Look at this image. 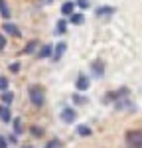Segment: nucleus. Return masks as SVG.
<instances>
[{
    "instance_id": "obj_1",
    "label": "nucleus",
    "mask_w": 142,
    "mask_h": 148,
    "mask_svg": "<svg viewBox=\"0 0 142 148\" xmlns=\"http://www.w3.org/2000/svg\"><path fill=\"white\" fill-rule=\"evenodd\" d=\"M28 97H30V103L34 105L36 109H42L44 103H46V89L42 85L34 83V85L28 87Z\"/></svg>"
},
{
    "instance_id": "obj_2",
    "label": "nucleus",
    "mask_w": 142,
    "mask_h": 148,
    "mask_svg": "<svg viewBox=\"0 0 142 148\" xmlns=\"http://www.w3.org/2000/svg\"><path fill=\"white\" fill-rule=\"evenodd\" d=\"M124 142L126 148H142V130H126Z\"/></svg>"
},
{
    "instance_id": "obj_3",
    "label": "nucleus",
    "mask_w": 142,
    "mask_h": 148,
    "mask_svg": "<svg viewBox=\"0 0 142 148\" xmlns=\"http://www.w3.org/2000/svg\"><path fill=\"white\" fill-rule=\"evenodd\" d=\"M130 95V89L128 87H120V89H117V91H109L103 97V103H117L120 101V99H124V97H128Z\"/></svg>"
},
{
    "instance_id": "obj_4",
    "label": "nucleus",
    "mask_w": 142,
    "mask_h": 148,
    "mask_svg": "<svg viewBox=\"0 0 142 148\" xmlns=\"http://www.w3.org/2000/svg\"><path fill=\"white\" fill-rule=\"evenodd\" d=\"M91 73H93L95 79H103V75H105V61L103 59H95L91 63Z\"/></svg>"
},
{
    "instance_id": "obj_5",
    "label": "nucleus",
    "mask_w": 142,
    "mask_h": 148,
    "mask_svg": "<svg viewBox=\"0 0 142 148\" xmlns=\"http://www.w3.org/2000/svg\"><path fill=\"white\" fill-rule=\"evenodd\" d=\"M59 119H61L65 125H71V123H75V119H77V113H75V109H71V107H65V109H61V113H59Z\"/></svg>"
},
{
    "instance_id": "obj_6",
    "label": "nucleus",
    "mask_w": 142,
    "mask_h": 148,
    "mask_svg": "<svg viewBox=\"0 0 142 148\" xmlns=\"http://www.w3.org/2000/svg\"><path fill=\"white\" fill-rule=\"evenodd\" d=\"M89 87H91V79H89L85 73H79V77L75 81V89H77V91H87Z\"/></svg>"
},
{
    "instance_id": "obj_7",
    "label": "nucleus",
    "mask_w": 142,
    "mask_h": 148,
    "mask_svg": "<svg viewBox=\"0 0 142 148\" xmlns=\"http://www.w3.org/2000/svg\"><path fill=\"white\" fill-rule=\"evenodd\" d=\"M65 49H67V44H65V42H59L57 46H53V53H51V59H53V61H59V59L63 57V53H65Z\"/></svg>"
},
{
    "instance_id": "obj_8",
    "label": "nucleus",
    "mask_w": 142,
    "mask_h": 148,
    "mask_svg": "<svg viewBox=\"0 0 142 148\" xmlns=\"http://www.w3.org/2000/svg\"><path fill=\"white\" fill-rule=\"evenodd\" d=\"M115 12H117L115 6H99V8L95 10V16H97V18H105V16H113Z\"/></svg>"
},
{
    "instance_id": "obj_9",
    "label": "nucleus",
    "mask_w": 142,
    "mask_h": 148,
    "mask_svg": "<svg viewBox=\"0 0 142 148\" xmlns=\"http://www.w3.org/2000/svg\"><path fill=\"white\" fill-rule=\"evenodd\" d=\"M2 32H6L8 36H14V38H20V28H18L16 24H12V22L4 24V26H2Z\"/></svg>"
},
{
    "instance_id": "obj_10",
    "label": "nucleus",
    "mask_w": 142,
    "mask_h": 148,
    "mask_svg": "<svg viewBox=\"0 0 142 148\" xmlns=\"http://www.w3.org/2000/svg\"><path fill=\"white\" fill-rule=\"evenodd\" d=\"M0 121L2 123H12V113L8 105H0Z\"/></svg>"
},
{
    "instance_id": "obj_11",
    "label": "nucleus",
    "mask_w": 142,
    "mask_h": 148,
    "mask_svg": "<svg viewBox=\"0 0 142 148\" xmlns=\"http://www.w3.org/2000/svg\"><path fill=\"white\" fill-rule=\"evenodd\" d=\"M51 53H53V46H42L40 49H38V59H46V57H51Z\"/></svg>"
},
{
    "instance_id": "obj_12",
    "label": "nucleus",
    "mask_w": 142,
    "mask_h": 148,
    "mask_svg": "<svg viewBox=\"0 0 142 148\" xmlns=\"http://www.w3.org/2000/svg\"><path fill=\"white\" fill-rule=\"evenodd\" d=\"M73 10H75V2L67 0V2H63V4H61V14H63V16H71Z\"/></svg>"
},
{
    "instance_id": "obj_13",
    "label": "nucleus",
    "mask_w": 142,
    "mask_h": 148,
    "mask_svg": "<svg viewBox=\"0 0 142 148\" xmlns=\"http://www.w3.org/2000/svg\"><path fill=\"white\" fill-rule=\"evenodd\" d=\"M0 16H2L4 20H10V16H12V12H10V8H8V2H6V0H0Z\"/></svg>"
},
{
    "instance_id": "obj_14",
    "label": "nucleus",
    "mask_w": 142,
    "mask_h": 148,
    "mask_svg": "<svg viewBox=\"0 0 142 148\" xmlns=\"http://www.w3.org/2000/svg\"><path fill=\"white\" fill-rule=\"evenodd\" d=\"M38 46H40V42H38V40H32V42H28V44H26V47H24L22 53L30 56V53H34L36 49H38Z\"/></svg>"
},
{
    "instance_id": "obj_15",
    "label": "nucleus",
    "mask_w": 142,
    "mask_h": 148,
    "mask_svg": "<svg viewBox=\"0 0 142 148\" xmlns=\"http://www.w3.org/2000/svg\"><path fill=\"white\" fill-rule=\"evenodd\" d=\"M12 126H14V134H16V136H20L24 132V125H22V119H20V116L12 121Z\"/></svg>"
},
{
    "instance_id": "obj_16",
    "label": "nucleus",
    "mask_w": 142,
    "mask_h": 148,
    "mask_svg": "<svg viewBox=\"0 0 142 148\" xmlns=\"http://www.w3.org/2000/svg\"><path fill=\"white\" fill-rule=\"evenodd\" d=\"M75 132H77L79 136H91V134H93V132H91V126H87V125H79L75 128Z\"/></svg>"
},
{
    "instance_id": "obj_17",
    "label": "nucleus",
    "mask_w": 142,
    "mask_h": 148,
    "mask_svg": "<svg viewBox=\"0 0 142 148\" xmlns=\"http://www.w3.org/2000/svg\"><path fill=\"white\" fill-rule=\"evenodd\" d=\"M65 32H67V22L65 20H57V24H55V34L63 36Z\"/></svg>"
},
{
    "instance_id": "obj_18",
    "label": "nucleus",
    "mask_w": 142,
    "mask_h": 148,
    "mask_svg": "<svg viewBox=\"0 0 142 148\" xmlns=\"http://www.w3.org/2000/svg\"><path fill=\"white\" fill-rule=\"evenodd\" d=\"M69 22L75 24V26H81V24L85 22V16H83V14H75V12H73V14L69 16Z\"/></svg>"
},
{
    "instance_id": "obj_19",
    "label": "nucleus",
    "mask_w": 142,
    "mask_h": 148,
    "mask_svg": "<svg viewBox=\"0 0 142 148\" xmlns=\"http://www.w3.org/2000/svg\"><path fill=\"white\" fill-rule=\"evenodd\" d=\"M12 101H14V93L12 91H2V105H8V107H10Z\"/></svg>"
},
{
    "instance_id": "obj_20",
    "label": "nucleus",
    "mask_w": 142,
    "mask_h": 148,
    "mask_svg": "<svg viewBox=\"0 0 142 148\" xmlns=\"http://www.w3.org/2000/svg\"><path fill=\"white\" fill-rule=\"evenodd\" d=\"M46 148H63V142H61L59 138H51V140L46 144Z\"/></svg>"
},
{
    "instance_id": "obj_21",
    "label": "nucleus",
    "mask_w": 142,
    "mask_h": 148,
    "mask_svg": "<svg viewBox=\"0 0 142 148\" xmlns=\"http://www.w3.org/2000/svg\"><path fill=\"white\" fill-rule=\"evenodd\" d=\"M73 103H75V105H85V103H87V97H85V95H79V93H75V95H73Z\"/></svg>"
},
{
    "instance_id": "obj_22",
    "label": "nucleus",
    "mask_w": 142,
    "mask_h": 148,
    "mask_svg": "<svg viewBox=\"0 0 142 148\" xmlns=\"http://www.w3.org/2000/svg\"><path fill=\"white\" fill-rule=\"evenodd\" d=\"M32 136H36V138H42L44 136V128L42 126H32V132H30Z\"/></svg>"
},
{
    "instance_id": "obj_23",
    "label": "nucleus",
    "mask_w": 142,
    "mask_h": 148,
    "mask_svg": "<svg viewBox=\"0 0 142 148\" xmlns=\"http://www.w3.org/2000/svg\"><path fill=\"white\" fill-rule=\"evenodd\" d=\"M75 6H79L81 10H87V8H89V0H77Z\"/></svg>"
},
{
    "instance_id": "obj_24",
    "label": "nucleus",
    "mask_w": 142,
    "mask_h": 148,
    "mask_svg": "<svg viewBox=\"0 0 142 148\" xmlns=\"http://www.w3.org/2000/svg\"><path fill=\"white\" fill-rule=\"evenodd\" d=\"M2 91H8V79L6 77H0V93Z\"/></svg>"
},
{
    "instance_id": "obj_25",
    "label": "nucleus",
    "mask_w": 142,
    "mask_h": 148,
    "mask_svg": "<svg viewBox=\"0 0 142 148\" xmlns=\"http://www.w3.org/2000/svg\"><path fill=\"white\" fill-rule=\"evenodd\" d=\"M20 67H22V65H20L18 61H14V63H10V65H8V69H10L12 73H18V71H20Z\"/></svg>"
},
{
    "instance_id": "obj_26",
    "label": "nucleus",
    "mask_w": 142,
    "mask_h": 148,
    "mask_svg": "<svg viewBox=\"0 0 142 148\" xmlns=\"http://www.w3.org/2000/svg\"><path fill=\"white\" fill-rule=\"evenodd\" d=\"M0 148H8V138L0 136Z\"/></svg>"
},
{
    "instance_id": "obj_27",
    "label": "nucleus",
    "mask_w": 142,
    "mask_h": 148,
    "mask_svg": "<svg viewBox=\"0 0 142 148\" xmlns=\"http://www.w3.org/2000/svg\"><path fill=\"white\" fill-rule=\"evenodd\" d=\"M4 47H6V38L0 34V49H4Z\"/></svg>"
},
{
    "instance_id": "obj_28",
    "label": "nucleus",
    "mask_w": 142,
    "mask_h": 148,
    "mask_svg": "<svg viewBox=\"0 0 142 148\" xmlns=\"http://www.w3.org/2000/svg\"><path fill=\"white\" fill-rule=\"evenodd\" d=\"M8 142H12V144H16V142H18V138H16V134H14V136H10V138H8Z\"/></svg>"
},
{
    "instance_id": "obj_29",
    "label": "nucleus",
    "mask_w": 142,
    "mask_h": 148,
    "mask_svg": "<svg viewBox=\"0 0 142 148\" xmlns=\"http://www.w3.org/2000/svg\"><path fill=\"white\" fill-rule=\"evenodd\" d=\"M22 148H34V146H30V144H24V146Z\"/></svg>"
}]
</instances>
